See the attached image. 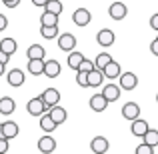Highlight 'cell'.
I'll return each instance as SVG.
<instances>
[{
	"mask_svg": "<svg viewBox=\"0 0 158 154\" xmlns=\"http://www.w3.org/2000/svg\"><path fill=\"white\" fill-rule=\"evenodd\" d=\"M28 72L32 76L44 74V58H28Z\"/></svg>",
	"mask_w": 158,
	"mask_h": 154,
	"instance_id": "e0dca14e",
	"label": "cell"
},
{
	"mask_svg": "<svg viewBox=\"0 0 158 154\" xmlns=\"http://www.w3.org/2000/svg\"><path fill=\"white\" fill-rule=\"evenodd\" d=\"M108 104H110V102L104 98V94H102V92L100 94H94V96L90 98V108H92L94 112H104Z\"/></svg>",
	"mask_w": 158,
	"mask_h": 154,
	"instance_id": "d6986e66",
	"label": "cell"
},
{
	"mask_svg": "<svg viewBox=\"0 0 158 154\" xmlns=\"http://www.w3.org/2000/svg\"><path fill=\"white\" fill-rule=\"evenodd\" d=\"M4 68H6V64H2V62H0V76L4 74Z\"/></svg>",
	"mask_w": 158,
	"mask_h": 154,
	"instance_id": "60d3db41",
	"label": "cell"
},
{
	"mask_svg": "<svg viewBox=\"0 0 158 154\" xmlns=\"http://www.w3.org/2000/svg\"><path fill=\"white\" fill-rule=\"evenodd\" d=\"M58 48L62 52H70L76 48V36L70 34V32H64V34H58Z\"/></svg>",
	"mask_w": 158,
	"mask_h": 154,
	"instance_id": "3957f363",
	"label": "cell"
},
{
	"mask_svg": "<svg viewBox=\"0 0 158 154\" xmlns=\"http://www.w3.org/2000/svg\"><path fill=\"white\" fill-rule=\"evenodd\" d=\"M120 88L122 90H134L138 84V76L134 72H120Z\"/></svg>",
	"mask_w": 158,
	"mask_h": 154,
	"instance_id": "277c9868",
	"label": "cell"
},
{
	"mask_svg": "<svg viewBox=\"0 0 158 154\" xmlns=\"http://www.w3.org/2000/svg\"><path fill=\"white\" fill-rule=\"evenodd\" d=\"M40 128H42V132H52L54 128H56V122L50 118V114H48V112L40 114Z\"/></svg>",
	"mask_w": 158,
	"mask_h": 154,
	"instance_id": "603a6c76",
	"label": "cell"
},
{
	"mask_svg": "<svg viewBox=\"0 0 158 154\" xmlns=\"http://www.w3.org/2000/svg\"><path fill=\"white\" fill-rule=\"evenodd\" d=\"M110 60H112V56H110L108 52H100V54L96 56V60H94V66L102 70V68H104V66H106V64H108Z\"/></svg>",
	"mask_w": 158,
	"mask_h": 154,
	"instance_id": "f546056e",
	"label": "cell"
},
{
	"mask_svg": "<svg viewBox=\"0 0 158 154\" xmlns=\"http://www.w3.org/2000/svg\"><path fill=\"white\" fill-rule=\"evenodd\" d=\"M76 84L82 88H88V72L84 70H76Z\"/></svg>",
	"mask_w": 158,
	"mask_h": 154,
	"instance_id": "4dcf8cb0",
	"label": "cell"
},
{
	"mask_svg": "<svg viewBox=\"0 0 158 154\" xmlns=\"http://www.w3.org/2000/svg\"><path fill=\"white\" fill-rule=\"evenodd\" d=\"M82 52H74V50H70V54H68V66L72 70H76L78 66H80V62H82Z\"/></svg>",
	"mask_w": 158,
	"mask_h": 154,
	"instance_id": "484cf974",
	"label": "cell"
},
{
	"mask_svg": "<svg viewBox=\"0 0 158 154\" xmlns=\"http://www.w3.org/2000/svg\"><path fill=\"white\" fill-rule=\"evenodd\" d=\"M142 138H144V142L150 144V146H154V148L158 146V130H152V128H148L146 134H144Z\"/></svg>",
	"mask_w": 158,
	"mask_h": 154,
	"instance_id": "83f0119b",
	"label": "cell"
},
{
	"mask_svg": "<svg viewBox=\"0 0 158 154\" xmlns=\"http://www.w3.org/2000/svg\"><path fill=\"white\" fill-rule=\"evenodd\" d=\"M120 72H122V68H120V64H118V62H114V60H110L104 68H102V74H104V78H108V80L118 78Z\"/></svg>",
	"mask_w": 158,
	"mask_h": 154,
	"instance_id": "7c38bea8",
	"label": "cell"
},
{
	"mask_svg": "<svg viewBox=\"0 0 158 154\" xmlns=\"http://www.w3.org/2000/svg\"><path fill=\"white\" fill-rule=\"evenodd\" d=\"M92 68H94V62H92V60H88V58H82L80 66H78L76 70H84V72H90Z\"/></svg>",
	"mask_w": 158,
	"mask_h": 154,
	"instance_id": "d6a6232c",
	"label": "cell"
},
{
	"mask_svg": "<svg viewBox=\"0 0 158 154\" xmlns=\"http://www.w3.org/2000/svg\"><path fill=\"white\" fill-rule=\"evenodd\" d=\"M26 110H28L30 116H40V114H44L48 108H46V104H44L42 96H36V98H30V100H28Z\"/></svg>",
	"mask_w": 158,
	"mask_h": 154,
	"instance_id": "6da1fadb",
	"label": "cell"
},
{
	"mask_svg": "<svg viewBox=\"0 0 158 154\" xmlns=\"http://www.w3.org/2000/svg\"><path fill=\"white\" fill-rule=\"evenodd\" d=\"M150 28L158 30V14H152V18H150Z\"/></svg>",
	"mask_w": 158,
	"mask_h": 154,
	"instance_id": "74e56055",
	"label": "cell"
},
{
	"mask_svg": "<svg viewBox=\"0 0 158 154\" xmlns=\"http://www.w3.org/2000/svg\"><path fill=\"white\" fill-rule=\"evenodd\" d=\"M46 2H48V0H32L34 6H46Z\"/></svg>",
	"mask_w": 158,
	"mask_h": 154,
	"instance_id": "ab89813d",
	"label": "cell"
},
{
	"mask_svg": "<svg viewBox=\"0 0 158 154\" xmlns=\"http://www.w3.org/2000/svg\"><path fill=\"white\" fill-rule=\"evenodd\" d=\"M102 82H104V74H102L100 68H96V66H94V68L88 72V86H92V88H98Z\"/></svg>",
	"mask_w": 158,
	"mask_h": 154,
	"instance_id": "ffe728a7",
	"label": "cell"
},
{
	"mask_svg": "<svg viewBox=\"0 0 158 154\" xmlns=\"http://www.w3.org/2000/svg\"><path fill=\"white\" fill-rule=\"evenodd\" d=\"M0 48H2L6 54H10V56H12V54L18 50V42H16L14 38H10V36H6V38L0 40Z\"/></svg>",
	"mask_w": 158,
	"mask_h": 154,
	"instance_id": "7402d4cb",
	"label": "cell"
},
{
	"mask_svg": "<svg viewBox=\"0 0 158 154\" xmlns=\"http://www.w3.org/2000/svg\"><path fill=\"white\" fill-rule=\"evenodd\" d=\"M46 112L50 114V118L54 120V122H56V126H58V124H62V122H66V118H68V112H66V108L58 106V104L50 106Z\"/></svg>",
	"mask_w": 158,
	"mask_h": 154,
	"instance_id": "52a82bcc",
	"label": "cell"
},
{
	"mask_svg": "<svg viewBox=\"0 0 158 154\" xmlns=\"http://www.w3.org/2000/svg\"><path fill=\"white\" fill-rule=\"evenodd\" d=\"M156 102H158V94H156Z\"/></svg>",
	"mask_w": 158,
	"mask_h": 154,
	"instance_id": "b9f144b4",
	"label": "cell"
},
{
	"mask_svg": "<svg viewBox=\"0 0 158 154\" xmlns=\"http://www.w3.org/2000/svg\"><path fill=\"white\" fill-rule=\"evenodd\" d=\"M96 40H98V44H100L102 48H108V46H112V44H114L116 36H114V32H112V30H108V28H102V30L96 34Z\"/></svg>",
	"mask_w": 158,
	"mask_h": 154,
	"instance_id": "ba28073f",
	"label": "cell"
},
{
	"mask_svg": "<svg viewBox=\"0 0 158 154\" xmlns=\"http://www.w3.org/2000/svg\"><path fill=\"white\" fill-rule=\"evenodd\" d=\"M42 100H44V104H46V108H50V106H54V104H58L60 102V92H58L56 88H46L42 94Z\"/></svg>",
	"mask_w": 158,
	"mask_h": 154,
	"instance_id": "8fae6325",
	"label": "cell"
},
{
	"mask_svg": "<svg viewBox=\"0 0 158 154\" xmlns=\"http://www.w3.org/2000/svg\"><path fill=\"white\" fill-rule=\"evenodd\" d=\"M150 52L154 54V56H158V36H156L154 40H152V42H150Z\"/></svg>",
	"mask_w": 158,
	"mask_h": 154,
	"instance_id": "e575fe53",
	"label": "cell"
},
{
	"mask_svg": "<svg viewBox=\"0 0 158 154\" xmlns=\"http://www.w3.org/2000/svg\"><path fill=\"white\" fill-rule=\"evenodd\" d=\"M90 20H92V14H90V10H86V8H78V10H74L72 22L76 24V26H88Z\"/></svg>",
	"mask_w": 158,
	"mask_h": 154,
	"instance_id": "5b68a950",
	"label": "cell"
},
{
	"mask_svg": "<svg viewBox=\"0 0 158 154\" xmlns=\"http://www.w3.org/2000/svg\"><path fill=\"white\" fill-rule=\"evenodd\" d=\"M38 150H40V152H44V154L54 152V150H56V140H54L50 134L42 136V138L38 140Z\"/></svg>",
	"mask_w": 158,
	"mask_h": 154,
	"instance_id": "5bb4252c",
	"label": "cell"
},
{
	"mask_svg": "<svg viewBox=\"0 0 158 154\" xmlns=\"http://www.w3.org/2000/svg\"><path fill=\"white\" fill-rule=\"evenodd\" d=\"M136 154H154V146H150V144L142 142L138 148H136Z\"/></svg>",
	"mask_w": 158,
	"mask_h": 154,
	"instance_id": "1f68e13d",
	"label": "cell"
},
{
	"mask_svg": "<svg viewBox=\"0 0 158 154\" xmlns=\"http://www.w3.org/2000/svg\"><path fill=\"white\" fill-rule=\"evenodd\" d=\"M18 132H20V128H18V124H16L14 120H6V122L0 124V136H2V138L12 140V138L18 136Z\"/></svg>",
	"mask_w": 158,
	"mask_h": 154,
	"instance_id": "7a4b0ae2",
	"label": "cell"
},
{
	"mask_svg": "<svg viewBox=\"0 0 158 154\" xmlns=\"http://www.w3.org/2000/svg\"><path fill=\"white\" fill-rule=\"evenodd\" d=\"M2 2H8V0H2Z\"/></svg>",
	"mask_w": 158,
	"mask_h": 154,
	"instance_id": "7bdbcfd3",
	"label": "cell"
},
{
	"mask_svg": "<svg viewBox=\"0 0 158 154\" xmlns=\"http://www.w3.org/2000/svg\"><path fill=\"white\" fill-rule=\"evenodd\" d=\"M120 84H104V88H102V94H104V98L108 102H114L120 98Z\"/></svg>",
	"mask_w": 158,
	"mask_h": 154,
	"instance_id": "2e32d148",
	"label": "cell"
},
{
	"mask_svg": "<svg viewBox=\"0 0 158 154\" xmlns=\"http://www.w3.org/2000/svg\"><path fill=\"white\" fill-rule=\"evenodd\" d=\"M16 110V104L10 96H2L0 98V114L2 116H10L12 112Z\"/></svg>",
	"mask_w": 158,
	"mask_h": 154,
	"instance_id": "44dd1931",
	"label": "cell"
},
{
	"mask_svg": "<svg viewBox=\"0 0 158 154\" xmlns=\"http://www.w3.org/2000/svg\"><path fill=\"white\" fill-rule=\"evenodd\" d=\"M44 8H46L48 12H52V14H58V16H60V12H62V8H64V6H62L60 0H48Z\"/></svg>",
	"mask_w": 158,
	"mask_h": 154,
	"instance_id": "f1b7e54d",
	"label": "cell"
},
{
	"mask_svg": "<svg viewBox=\"0 0 158 154\" xmlns=\"http://www.w3.org/2000/svg\"><path fill=\"white\" fill-rule=\"evenodd\" d=\"M24 72L20 68H14V70H10L8 72V76H6V80H8V84L12 86V88H20V86L24 84Z\"/></svg>",
	"mask_w": 158,
	"mask_h": 154,
	"instance_id": "9c48e42d",
	"label": "cell"
},
{
	"mask_svg": "<svg viewBox=\"0 0 158 154\" xmlns=\"http://www.w3.org/2000/svg\"><path fill=\"white\" fill-rule=\"evenodd\" d=\"M148 128H150V126H148V122H146V120H142V118L138 116V118H134V120H132L130 132H132L134 136H140V138H142V136L146 134V130H148Z\"/></svg>",
	"mask_w": 158,
	"mask_h": 154,
	"instance_id": "9a60e30c",
	"label": "cell"
},
{
	"mask_svg": "<svg viewBox=\"0 0 158 154\" xmlns=\"http://www.w3.org/2000/svg\"><path fill=\"white\" fill-rule=\"evenodd\" d=\"M108 148H110V144H108V140L104 136H96V138H92V142H90V150L94 154H104V152H108Z\"/></svg>",
	"mask_w": 158,
	"mask_h": 154,
	"instance_id": "30bf717a",
	"label": "cell"
},
{
	"mask_svg": "<svg viewBox=\"0 0 158 154\" xmlns=\"http://www.w3.org/2000/svg\"><path fill=\"white\" fill-rule=\"evenodd\" d=\"M8 138H2V136H0V154H6L8 152Z\"/></svg>",
	"mask_w": 158,
	"mask_h": 154,
	"instance_id": "836d02e7",
	"label": "cell"
},
{
	"mask_svg": "<svg viewBox=\"0 0 158 154\" xmlns=\"http://www.w3.org/2000/svg\"><path fill=\"white\" fill-rule=\"evenodd\" d=\"M20 4V0H8V2H4V6L6 8H16Z\"/></svg>",
	"mask_w": 158,
	"mask_h": 154,
	"instance_id": "f35d334b",
	"label": "cell"
},
{
	"mask_svg": "<svg viewBox=\"0 0 158 154\" xmlns=\"http://www.w3.org/2000/svg\"><path fill=\"white\" fill-rule=\"evenodd\" d=\"M8 60H10V54H6L0 48V62H2V64H8Z\"/></svg>",
	"mask_w": 158,
	"mask_h": 154,
	"instance_id": "d590c367",
	"label": "cell"
},
{
	"mask_svg": "<svg viewBox=\"0 0 158 154\" xmlns=\"http://www.w3.org/2000/svg\"><path fill=\"white\" fill-rule=\"evenodd\" d=\"M156 32H158V30H156Z\"/></svg>",
	"mask_w": 158,
	"mask_h": 154,
	"instance_id": "ee69618b",
	"label": "cell"
},
{
	"mask_svg": "<svg viewBox=\"0 0 158 154\" xmlns=\"http://www.w3.org/2000/svg\"><path fill=\"white\" fill-rule=\"evenodd\" d=\"M108 14H110L112 20H122L124 16L128 14V8L124 2H112L110 6H108Z\"/></svg>",
	"mask_w": 158,
	"mask_h": 154,
	"instance_id": "8992f818",
	"label": "cell"
},
{
	"mask_svg": "<svg viewBox=\"0 0 158 154\" xmlns=\"http://www.w3.org/2000/svg\"><path fill=\"white\" fill-rule=\"evenodd\" d=\"M26 54H28V58H44L46 56V50H44V46H40V44H32Z\"/></svg>",
	"mask_w": 158,
	"mask_h": 154,
	"instance_id": "4316f807",
	"label": "cell"
},
{
	"mask_svg": "<svg viewBox=\"0 0 158 154\" xmlns=\"http://www.w3.org/2000/svg\"><path fill=\"white\" fill-rule=\"evenodd\" d=\"M122 116H124L126 120H130V122H132L134 118H138V116H140V106H138L136 102H126V104L122 106Z\"/></svg>",
	"mask_w": 158,
	"mask_h": 154,
	"instance_id": "4fadbf2b",
	"label": "cell"
},
{
	"mask_svg": "<svg viewBox=\"0 0 158 154\" xmlns=\"http://www.w3.org/2000/svg\"><path fill=\"white\" fill-rule=\"evenodd\" d=\"M6 26H8V18H6L4 14H0V32L6 30Z\"/></svg>",
	"mask_w": 158,
	"mask_h": 154,
	"instance_id": "8d00e7d4",
	"label": "cell"
},
{
	"mask_svg": "<svg viewBox=\"0 0 158 154\" xmlns=\"http://www.w3.org/2000/svg\"><path fill=\"white\" fill-rule=\"evenodd\" d=\"M60 62L58 60H44V74L48 78H58L60 76Z\"/></svg>",
	"mask_w": 158,
	"mask_h": 154,
	"instance_id": "ac0fdd59",
	"label": "cell"
},
{
	"mask_svg": "<svg viewBox=\"0 0 158 154\" xmlns=\"http://www.w3.org/2000/svg\"><path fill=\"white\" fill-rule=\"evenodd\" d=\"M40 36L46 40L58 38V26H40Z\"/></svg>",
	"mask_w": 158,
	"mask_h": 154,
	"instance_id": "d4e9b609",
	"label": "cell"
},
{
	"mask_svg": "<svg viewBox=\"0 0 158 154\" xmlns=\"http://www.w3.org/2000/svg\"><path fill=\"white\" fill-rule=\"evenodd\" d=\"M40 24L42 26H58V14H52V12L44 10L42 16H40Z\"/></svg>",
	"mask_w": 158,
	"mask_h": 154,
	"instance_id": "cb8c5ba5",
	"label": "cell"
}]
</instances>
